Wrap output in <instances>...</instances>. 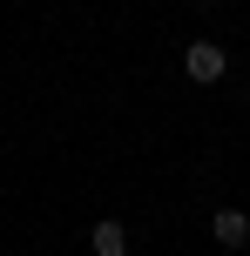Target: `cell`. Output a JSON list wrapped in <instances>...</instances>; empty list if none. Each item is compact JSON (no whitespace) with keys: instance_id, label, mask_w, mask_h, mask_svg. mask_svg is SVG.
<instances>
[{"instance_id":"1","label":"cell","mask_w":250,"mask_h":256,"mask_svg":"<svg viewBox=\"0 0 250 256\" xmlns=\"http://www.w3.org/2000/svg\"><path fill=\"white\" fill-rule=\"evenodd\" d=\"M223 68H230V54L216 48V40H189V48H183V74L196 81V88H216Z\"/></svg>"},{"instance_id":"3","label":"cell","mask_w":250,"mask_h":256,"mask_svg":"<svg viewBox=\"0 0 250 256\" xmlns=\"http://www.w3.org/2000/svg\"><path fill=\"white\" fill-rule=\"evenodd\" d=\"M210 236L223 250H243L250 243V216H243V209H216V216H210Z\"/></svg>"},{"instance_id":"2","label":"cell","mask_w":250,"mask_h":256,"mask_svg":"<svg viewBox=\"0 0 250 256\" xmlns=\"http://www.w3.org/2000/svg\"><path fill=\"white\" fill-rule=\"evenodd\" d=\"M88 250H95V256H129V222L102 216V222L88 230Z\"/></svg>"}]
</instances>
